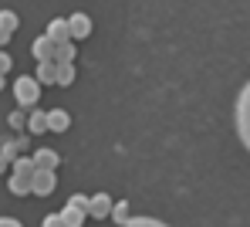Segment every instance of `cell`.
<instances>
[{
  "instance_id": "obj_1",
  "label": "cell",
  "mask_w": 250,
  "mask_h": 227,
  "mask_svg": "<svg viewBox=\"0 0 250 227\" xmlns=\"http://www.w3.org/2000/svg\"><path fill=\"white\" fill-rule=\"evenodd\" d=\"M233 129H237L240 146L250 153V82L240 89V95H237V105H233Z\"/></svg>"
},
{
  "instance_id": "obj_2",
  "label": "cell",
  "mask_w": 250,
  "mask_h": 227,
  "mask_svg": "<svg viewBox=\"0 0 250 227\" xmlns=\"http://www.w3.org/2000/svg\"><path fill=\"white\" fill-rule=\"evenodd\" d=\"M38 95H41V85L34 82V75H21V78L14 82V98H17V105H34Z\"/></svg>"
},
{
  "instance_id": "obj_3",
  "label": "cell",
  "mask_w": 250,
  "mask_h": 227,
  "mask_svg": "<svg viewBox=\"0 0 250 227\" xmlns=\"http://www.w3.org/2000/svg\"><path fill=\"white\" fill-rule=\"evenodd\" d=\"M112 207H115V200L108 197V193H95L91 200H88V217H112Z\"/></svg>"
},
{
  "instance_id": "obj_4",
  "label": "cell",
  "mask_w": 250,
  "mask_h": 227,
  "mask_svg": "<svg viewBox=\"0 0 250 227\" xmlns=\"http://www.w3.org/2000/svg\"><path fill=\"white\" fill-rule=\"evenodd\" d=\"M31 159H34V170H38V173H54L58 163H61V156H58L54 149H44V146L31 156Z\"/></svg>"
},
{
  "instance_id": "obj_5",
  "label": "cell",
  "mask_w": 250,
  "mask_h": 227,
  "mask_svg": "<svg viewBox=\"0 0 250 227\" xmlns=\"http://www.w3.org/2000/svg\"><path fill=\"white\" fill-rule=\"evenodd\" d=\"M68 31H71V41H82L91 34V17L88 14H71L68 17Z\"/></svg>"
},
{
  "instance_id": "obj_6",
  "label": "cell",
  "mask_w": 250,
  "mask_h": 227,
  "mask_svg": "<svg viewBox=\"0 0 250 227\" xmlns=\"http://www.w3.org/2000/svg\"><path fill=\"white\" fill-rule=\"evenodd\" d=\"M44 34H47L54 45H68V41H71V31H68V21H64V17H54Z\"/></svg>"
},
{
  "instance_id": "obj_7",
  "label": "cell",
  "mask_w": 250,
  "mask_h": 227,
  "mask_svg": "<svg viewBox=\"0 0 250 227\" xmlns=\"http://www.w3.org/2000/svg\"><path fill=\"white\" fill-rule=\"evenodd\" d=\"M54 47H58V45H54L47 34H41V38H34V45H31V54L38 58V65H41V61H54Z\"/></svg>"
},
{
  "instance_id": "obj_8",
  "label": "cell",
  "mask_w": 250,
  "mask_h": 227,
  "mask_svg": "<svg viewBox=\"0 0 250 227\" xmlns=\"http://www.w3.org/2000/svg\"><path fill=\"white\" fill-rule=\"evenodd\" d=\"M34 82L38 85H58V65L54 61H41L34 68Z\"/></svg>"
},
{
  "instance_id": "obj_9",
  "label": "cell",
  "mask_w": 250,
  "mask_h": 227,
  "mask_svg": "<svg viewBox=\"0 0 250 227\" xmlns=\"http://www.w3.org/2000/svg\"><path fill=\"white\" fill-rule=\"evenodd\" d=\"M54 186H58V177H54V173H34V180H31V193L47 197Z\"/></svg>"
},
{
  "instance_id": "obj_10",
  "label": "cell",
  "mask_w": 250,
  "mask_h": 227,
  "mask_svg": "<svg viewBox=\"0 0 250 227\" xmlns=\"http://www.w3.org/2000/svg\"><path fill=\"white\" fill-rule=\"evenodd\" d=\"M68 126H71V115L64 109H51L47 112V129L51 133H68Z\"/></svg>"
},
{
  "instance_id": "obj_11",
  "label": "cell",
  "mask_w": 250,
  "mask_h": 227,
  "mask_svg": "<svg viewBox=\"0 0 250 227\" xmlns=\"http://www.w3.org/2000/svg\"><path fill=\"white\" fill-rule=\"evenodd\" d=\"M24 149H27V139H14V142H3L0 156H3L7 163H17V159L24 156Z\"/></svg>"
},
{
  "instance_id": "obj_12",
  "label": "cell",
  "mask_w": 250,
  "mask_h": 227,
  "mask_svg": "<svg viewBox=\"0 0 250 227\" xmlns=\"http://www.w3.org/2000/svg\"><path fill=\"white\" fill-rule=\"evenodd\" d=\"M75 58H78V47H75V41H68V45H58V47H54V65H75Z\"/></svg>"
},
{
  "instance_id": "obj_13",
  "label": "cell",
  "mask_w": 250,
  "mask_h": 227,
  "mask_svg": "<svg viewBox=\"0 0 250 227\" xmlns=\"http://www.w3.org/2000/svg\"><path fill=\"white\" fill-rule=\"evenodd\" d=\"M10 173H14V177H27V180H31L38 170H34V159H31V156H21L17 163H10Z\"/></svg>"
},
{
  "instance_id": "obj_14",
  "label": "cell",
  "mask_w": 250,
  "mask_h": 227,
  "mask_svg": "<svg viewBox=\"0 0 250 227\" xmlns=\"http://www.w3.org/2000/svg\"><path fill=\"white\" fill-rule=\"evenodd\" d=\"M31 180H34V177H31ZM31 180H27V177H14V173H10V177H7V186H10V193H14V197H27V193H31Z\"/></svg>"
},
{
  "instance_id": "obj_15",
  "label": "cell",
  "mask_w": 250,
  "mask_h": 227,
  "mask_svg": "<svg viewBox=\"0 0 250 227\" xmlns=\"http://www.w3.org/2000/svg\"><path fill=\"white\" fill-rule=\"evenodd\" d=\"M84 217H88V214H84V210H75V207H64V210H61V221H64V227H82Z\"/></svg>"
},
{
  "instance_id": "obj_16",
  "label": "cell",
  "mask_w": 250,
  "mask_h": 227,
  "mask_svg": "<svg viewBox=\"0 0 250 227\" xmlns=\"http://www.w3.org/2000/svg\"><path fill=\"white\" fill-rule=\"evenodd\" d=\"M0 31L14 38V31H17V14L14 10H0Z\"/></svg>"
},
{
  "instance_id": "obj_17",
  "label": "cell",
  "mask_w": 250,
  "mask_h": 227,
  "mask_svg": "<svg viewBox=\"0 0 250 227\" xmlns=\"http://www.w3.org/2000/svg\"><path fill=\"white\" fill-rule=\"evenodd\" d=\"M112 221H115V224H128V221H132V214H128V204H125V200H115V207H112Z\"/></svg>"
},
{
  "instance_id": "obj_18",
  "label": "cell",
  "mask_w": 250,
  "mask_h": 227,
  "mask_svg": "<svg viewBox=\"0 0 250 227\" xmlns=\"http://www.w3.org/2000/svg\"><path fill=\"white\" fill-rule=\"evenodd\" d=\"M27 129H31V133H47V112L27 115Z\"/></svg>"
},
{
  "instance_id": "obj_19",
  "label": "cell",
  "mask_w": 250,
  "mask_h": 227,
  "mask_svg": "<svg viewBox=\"0 0 250 227\" xmlns=\"http://www.w3.org/2000/svg\"><path fill=\"white\" fill-rule=\"evenodd\" d=\"M71 82H75V65H58V85L68 89Z\"/></svg>"
},
{
  "instance_id": "obj_20",
  "label": "cell",
  "mask_w": 250,
  "mask_h": 227,
  "mask_svg": "<svg viewBox=\"0 0 250 227\" xmlns=\"http://www.w3.org/2000/svg\"><path fill=\"white\" fill-rule=\"evenodd\" d=\"M125 227H169L166 221H159V217H132Z\"/></svg>"
},
{
  "instance_id": "obj_21",
  "label": "cell",
  "mask_w": 250,
  "mask_h": 227,
  "mask_svg": "<svg viewBox=\"0 0 250 227\" xmlns=\"http://www.w3.org/2000/svg\"><path fill=\"white\" fill-rule=\"evenodd\" d=\"M88 200H91V197H84V193H71V197H68V207H75V210H84V214H88Z\"/></svg>"
},
{
  "instance_id": "obj_22",
  "label": "cell",
  "mask_w": 250,
  "mask_h": 227,
  "mask_svg": "<svg viewBox=\"0 0 250 227\" xmlns=\"http://www.w3.org/2000/svg\"><path fill=\"white\" fill-rule=\"evenodd\" d=\"M7 122H10V126H14V129H21V126H27V115H24V112H21V109H14V112H10V115H7Z\"/></svg>"
},
{
  "instance_id": "obj_23",
  "label": "cell",
  "mask_w": 250,
  "mask_h": 227,
  "mask_svg": "<svg viewBox=\"0 0 250 227\" xmlns=\"http://www.w3.org/2000/svg\"><path fill=\"white\" fill-rule=\"evenodd\" d=\"M41 227H64V221H61V214H47Z\"/></svg>"
},
{
  "instance_id": "obj_24",
  "label": "cell",
  "mask_w": 250,
  "mask_h": 227,
  "mask_svg": "<svg viewBox=\"0 0 250 227\" xmlns=\"http://www.w3.org/2000/svg\"><path fill=\"white\" fill-rule=\"evenodd\" d=\"M10 65H14V61H10V54H7V51H0V75H7V71H10Z\"/></svg>"
},
{
  "instance_id": "obj_25",
  "label": "cell",
  "mask_w": 250,
  "mask_h": 227,
  "mask_svg": "<svg viewBox=\"0 0 250 227\" xmlns=\"http://www.w3.org/2000/svg\"><path fill=\"white\" fill-rule=\"evenodd\" d=\"M0 227H24L17 217H0Z\"/></svg>"
},
{
  "instance_id": "obj_26",
  "label": "cell",
  "mask_w": 250,
  "mask_h": 227,
  "mask_svg": "<svg viewBox=\"0 0 250 227\" xmlns=\"http://www.w3.org/2000/svg\"><path fill=\"white\" fill-rule=\"evenodd\" d=\"M7 170H10V163H7V159L0 156V173H7Z\"/></svg>"
},
{
  "instance_id": "obj_27",
  "label": "cell",
  "mask_w": 250,
  "mask_h": 227,
  "mask_svg": "<svg viewBox=\"0 0 250 227\" xmlns=\"http://www.w3.org/2000/svg\"><path fill=\"white\" fill-rule=\"evenodd\" d=\"M7 41H10V34H3V31H0V45H7Z\"/></svg>"
},
{
  "instance_id": "obj_28",
  "label": "cell",
  "mask_w": 250,
  "mask_h": 227,
  "mask_svg": "<svg viewBox=\"0 0 250 227\" xmlns=\"http://www.w3.org/2000/svg\"><path fill=\"white\" fill-rule=\"evenodd\" d=\"M0 91H3V75H0Z\"/></svg>"
}]
</instances>
